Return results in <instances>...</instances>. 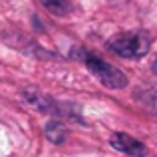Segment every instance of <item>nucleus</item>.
Returning <instances> with one entry per match:
<instances>
[{"label":"nucleus","instance_id":"7","mask_svg":"<svg viewBox=\"0 0 157 157\" xmlns=\"http://www.w3.org/2000/svg\"><path fill=\"white\" fill-rule=\"evenodd\" d=\"M153 72L157 74V58H155V62H153Z\"/></svg>","mask_w":157,"mask_h":157},{"label":"nucleus","instance_id":"2","mask_svg":"<svg viewBox=\"0 0 157 157\" xmlns=\"http://www.w3.org/2000/svg\"><path fill=\"white\" fill-rule=\"evenodd\" d=\"M80 58L84 60V64L88 66V70L105 86V88L119 90V88H125L127 86V76L121 72V70H117L115 66L107 64V62L101 60V58L94 56V54H90V52H84V50H82Z\"/></svg>","mask_w":157,"mask_h":157},{"label":"nucleus","instance_id":"6","mask_svg":"<svg viewBox=\"0 0 157 157\" xmlns=\"http://www.w3.org/2000/svg\"><path fill=\"white\" fill-rule=\"evenodd\" d=\"M40 2H42V6L46 8V10H50L52 14H56V16H64L66 12L70 10L68 0H40Z\"/></svg>","mask_w":157,"mask_h":157},{"label":"nucleus","instance_id":"5","mask_svg":"<svg viewBox=\"0 0 157 157\" xmlns=\"http://www.w3.org/2000/svg\"><path fill=\"white\" fill-rule=\"evenodd\" d=\"M44 133H46V137L50 139L52 143H62L68 137V127L60 121H50L46 125V129H44Z\"/></svg>","mask_w":157,"mask_h":157},{"label":"nucleus","instance_id":"3","mask_svg":"<svg viewBox=\"0 0 157 157\" xmlns=\"http://www.w3.org/2000/svg\"><path fill=\"white\" fill-rule=\"evenodd\" d=\"M111 147L117 151H121V153H127V155H135V157H143L147 153L145 145H143L141 141H137L135 137H131V135L127 133H113L109 139Z\"/></svg>","mask_w":157,"mask_h":157},{"label":"nucleus","instance_id":"4","mask_svg":"<svg viewBox=\"0 0 157 157\" xmlns=\"http://www.w3.org/2000/svg\"><path fill=\"white\" fill-rule=\"evenodd\" d=\"M24 100L30 101L34 107H38L40 111H52V113H56V107H54L52 100L48 96H44V94H40L38 90H24Z\"/></svg>","mask_w":157,"mask_h":157},{"label":"nucleus","instance_id":"1","mask_svg":"<svg viewBox=\"0 0 157 157\" xmlns=\"http://www.w3.org/2000/svg\"><path fill=\"white\" fill-rule=\"evenodd\" d=\"M149 46H151V36L143 30L121 32L107 42V48L121 58H141L149 52Z\"/></svg>","mask_w":157,"mask_h":157}]
</instances>
